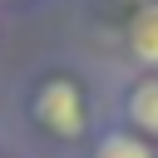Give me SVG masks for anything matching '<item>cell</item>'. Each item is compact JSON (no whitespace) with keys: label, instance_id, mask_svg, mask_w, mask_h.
I'll use <instances>...</instances> for the list:
<instances>
[{"label":"cell","instance_id":"1","mask_svg":"<svg viewBox=\"0 0 158 158\" xmlns=\"http://www.w3.org/2000/svg\"><path fill=\"white\" fill-rule=\"evenodd\" d=\"M35 114H40V123H44L49 133H59V138L84 133V99H79V89L64 84V79H49V84L40 89Z\"/></svg>","mask_w":158,"mask_h":158},{"label":"cell","instance_id":"2","mask_svg":"<svg viewBox=\"0 0 158 158\" xmlns=\"http://www.w3.org/2000/svg\"><path fill=\"white\" fill-rule=\"evenodd\" d=\"M128 44H133V54L143 64H158V5H143L138 10L133 30H128Z\"/></svg>","mask_w":158,"mask_h":158},{"label":"cell","instance_id":"3","mask_svg":"<svg viewBox=\"0 0 158 158\" xmlns=\"http://www.w3.org/2000/svg\"><path fill=\"white\" fill-rule=\"evenodd\" d=\"M128 118L143 133H158V79H148V84H138L128 94Z\"/></svg>","mask_w":158,"mask_h":158},{"label":"cell","instance_id":"4","mask_svg":"<svg viewBox=\"0 0 158 158\" xmlns=\"http://www.w3.org/2000/svg\"><path fill=\"white\" fill-rule=\"evenodd\" d=\"M99 158H153L143 138H128V133H109L99 143Z\"/></svg>","mask_w":158,"mask_h":158}]
</instances>
